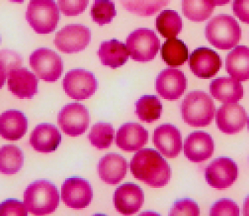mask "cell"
<instances>
[{
  "label": "cell",
  "mask_w": 249,
  "mask_h": 216,
  "mask_svg": "<svg viewBox=\"0 0 249 216\" xmlns=\"http://www.w3.org/2000/svg\"><path fill=\"white\" fill-rule=\"evenodd\" d=\"M233 10L241 22L249 24V0H234Z\"/></svg>",
  "instance_id": "obj_40"
},
{
  "label": "cell",
  "mask_w": 249,
  "mask_h": 216,
  "mask_svg": "<svg viewBox=\"0 0 249 216\" xmlns=\"http://www.w3.org/2000/svg\"><path fill=\"white\" fill-rule=\"evenodd\" d=\"M243 215L249 216V196L247 197L244 201V208H243Z\"/></svg>",
  "instance_id": "obj_42"
},
{
  "label": "cell",
  "mask_w": 249,
  "mask_h": 216,
  "mask_svg": "<svg viewBox=\"0 0 249 216\" xmlns=\"http://www.w3.org/2000/svg\"><path fill=\"white\" fill-rule=\"evenodd\" d=\"M63 88L74 100L83 101L91 97L98 89V81L89 71L77 69L66 73Z\"/></svg>",
  "instance_id": "obj_8"
},
{
  "label": "cell",
  "mask_w": 249,
  "mask_h": 216,
  "mask_svg": "<svg viewBox=\"0 0 249 216\" xmlns=\"http://www.w3.org/2000/svg\"><path fill=\"white\" fill-rule=\"evenodd\" d=\"M61 139V134L54 125L41 124L32 133L30 144L36 151L51 153L59 147Z\"/></svg>",
  "instance_id": "obj_24"
},
{
  "label": "cell",
  "mask_w": 249,
  "mask_h": 216,
  "mask_svg": "<svg viewBox=\"0 0 249 216\" xmlns=\"http://www.w3.org/2000/svg\"><path fill=\"white\" fill-rule=\"evenodd\" d=\"M9 1H11V2H14V3H22L24 2L25 0H9Z\"/></svg>",
  "instance_id": "obj_44"
},
{
  "label": "cell",
  "mask_w": 249,
  "mask_h": 216,
  "mask_svg": "<svg viewBox=\"0 0 249 216\" xmlns=\"http://www.w3.org/2000/svg\"><path fill=\"white\" fill-rule=\"evenodd\" d=\"M189 65L196 76L210 78L218 73L222 66V61L219 54L212 49L200 47L191 54Z\"/></svg>",
  "instance_id": "obj_14"
},
{
  "label": "cell",
  "mask_w": 249,
  "mask_h": 216,
  "mask_svg": "<svg viewBox=\"0 0 249 216\" xmlns=\"http://www.w3.org/2000/svg\"><path fill=\"white\" fill-rule=\"evenodd\" d=\"M58 3L65 16H77L87 8L89 0H58Z\"/></svg>",
  "instance_id": "obj_37"
},
{
  "label": "cell",
  "mask_w": 249,
  "mask_h": 216,
  "mask_svg": "<svg viewBox=\"0 0 249 216\" xmlns=\"http://www.w3.org/2000/svg\"><path fill=\"white\" fill-rule=\"evenodd\" d=\"M169 216H200V208L194 200L191 199H182L174 203L173 208L171 209Z\"/></svg>",
  "instance_id": "obj_35"
},
{
  "label": "cell",
  "mask_w": 249,
  "mask_h": 216,
  "mask_svg": "<svg viewBox=\"0 0 249 216\" xmlns=\"http://www.w3.org/2000/svg\"><path fill=\"white\" fill-rule=\"evenodd\" d=\"M93 192L89 182L79 177L65 180L61 187V198L65 205L73 209H84L92 200Z\"/></svg>",
  "instance_id": "obj_11"
},
{
  "label": "cell",
  "mask_w": 249,
  "mask_h": 216,
  "mask_svg": "<svg viewBox=\"0 0 249 216\" xmlns=\"http://www.w3.org/2000/svg\"><path fill=\"white\" fill-rule=\"evenodd\" d=\"M239 208L233 200L222 199L212 205L210 215L212 216H238Z\"/></svg>",
  "instance_id": "obj_36"
},
{
  "label": "cell",
  "mask_w": 249,
  "mask_h": 216,
  "mask_svg": "<svg viewBox=\"0 0 249 216\" xmlns=\"http://www.w3.org/2000/svg\"><path fill=\"white\" fill-rule=\"evenodd\" d=\"M215 117L219 130L230 135L243 130L248 121L245 109L236 103L221 106L217 110Z\"/></svg>",
  "instance_id": "obj_15"
},
{
  "label": "cell",
  "mask_w": 249,
  "mask_h": 216,
  "mask_svg": "<svg viewBox=\"0 0 249 216\" xmlns=\"http://www.w3.org/2000/svg\"><path fill=\"white\" fill-rule=\"evenodd\" d=\"M238 178V166L227 157H220L206 168V179L215 189L223 190L233 185Z\"/></svg>",
  "instance_id": "obj_12"
},
{
  "label": "cell",
  "mask_w": 249,
  "mask_h": 216,
  "mask_svg": "<svg viewBox=\"0 0 249 216\" xmlns=\"http://www.w3.org/2000/svg\"><path fill=\"white\" fill-rule=\"evenodd\" d=\"M0 43H1V37H0Z\"/></svg>",
  "instance_id": "obj_46"
},
{
  "label": "cell",
  "mask_w": 249,
  "mask_h": 216,
  "mask_svg": "<svg viewBox=\"0 0 249 216\" xmlns=\"http://www.w3.org/2000/svg\"><path fill=\"white\" fill-rule=\"evenodd\" d=\"M0 60L4 65L8 74L13 70L20 68L22 63L21 55L9 50H3L0 52Z\"/></svg>",
  "instance_id": "obj_39"
},
{
  "label": "cell",
  "mask_w": 249,
  "mask_h": 216,
  "mask_svg": "<svg viewBox=\"0 0 249 216\" xmlns=\"http://www.w3.org/2000/svg\"><path fill=\"white\" fill-rule=\"evenodd\" d=\"M241 35L240 26L230 15L220 14L215 16L206 25V39L219 50L233 48L240 41Z\"/></svg>",
  "instance_id": "obj_3"
},
{
  "label": "cell",
  "mask_w": 249,
  "mask_h": 216,
  "mask_svg": "<svg viewBox=\"0 0 249 216\" xmlns=\"http://www.w3.org/2000/svg\"><path fill=\"white\" fill-rule=\"evenodd\" d=\"M122 6L131 14L149 17L168 5L170 0H120Z\"/></svg>",
  "instance_id": "obj_32"
},
{
  "label": "cell",
  "mask_w": 249,
  "mask_h": 216,
  "mask_svg": "<svg viewBox=\"0 0 249 216\" xmlns=\"http://www.w3.org/2000/svg\"><path fill=\"white\" fill-rule=\"evenodd\" d=\"M225 68L230 75L238 81L249 79V48L239 46L229 53L225 60Z\"/></svg>",
  "instance_id": "obj_25"
},
{
  "label": "cell",
  "mask_w": 249,
  "mask_h": 216,
  "mask_svg": "<svg viewBox=\"0 0 249 216\" xmlns=\"http://www.w3.org/2000/svg\"><path fill=\"white\" fill-rule=\"evenodd\" d=\"M27 19L36 33L48 34L59 23V8L53 0H32L27 7Z\"/></svg>",
  "instance_id": "obj_5"
},
{
  "label": "cell",
  "mask_w": 249,
  "mask_h": 216,
  "mask_svg": "<svg viewBox=\"0 0 249 216\" xmlns=\"http://www.w3.org/2000/svg\"><path fill=\"white\" fill-rule=\"evenodd\" d=\"M231 0H213L214 6H223L230 3Z\"/></svg>",
  "instance_id": "obj_43"
},
{
  "label": "cell",
  "mask_w": 249,
  "mask_h": 216,
  "mask_svg": "<svg viewBox=\"0 0 249 216\" xmlns=\"http://www.w3.org/2000/svg\"><path fill=\"white\" fill-rule=\"evenodd\" d=\"M149 132L141 125L126 123L117 131L116 143L125 152L138 151L148 143Z\"/></svg>",
  "instance_id": "obj_20"
},
{
  "label": "cell",
  "mask_w": 249,
  "mask_h": 216,
  "mask_svg": "<svg viewBox=\"0 0 249 216\" xmlns=\"http://www.w3.org/2000/svg\"><path fill=\"white\" fill-rule=\"evenodd\" d=\"M126 160L118 154H108L101 159L98 163V174L104 182L117 185L123 180L127 173Z\"/></svg>",
  "instance_id": "obj_21"
},
{
  "label": "cell",
  "mask_w": 249,
  "mask_h": 216,
  "mask_svg": "<svg viewBox=\"0 0 249 216\" xmlns=\"http://www.w3.org/2000/svg\"><path fill=\"white\" fill-rule=\"evenodd\" d=\"M210 91L216 100L225 104L237 103L244 97V88L241 83L230 77H220L213 80Z\"/></svg>",
  "instance_id": "obj_23"
},
{
  "label": "cell",
  "mask_w": 249,
  "mask_h": 216,
  "mask_svg": "<svg viewBox=\"0 0 249 216\" xmlns=\"http://www.w3.org/2000/svg\"><path fill=\"white\" fill-rule=\"evenodd\" d=\"M130 171L136 179L155 188L165 186L171 179L170 166L155 149L136 153L130 162Z\"/></svg>",
  "instance_id": "obj_1"
},
{
  "label": "cell",
  "mask_w": 249,
  "mask_h": 216,
  "mask_svg": "<svg viewBox=\"0 0 249 216\" xmlns=\"http://www.w3.org/2000/svg\"><path fill=\"white\" fill-rule=\"evenodd\" d=\"M7 78L8 90L19 98H32L37 93V78L27 68L13 70Z\"/></svg>",
  "instance_id": "obj_19"
},
{
  "label": "cell",
  "mask_w": 249,
  "mask_h": 216,
  "mask_svg": "<svg viewBox=\"0 0 249 216\" xmlns=\"http://www.w3.org/2000/svg\"><path fill=\"white\" fill-rule=\"evenodd\" d=\"M30 65L39 78L46 82H55L62 74L63 61L60 55L48 48H40L30 56Z\"/></svg>",
  "instance_id": "obj_7"
},
{
  "label": "cell",
  "mask_w": 249,
  "mask_h": 216,
  "mask_svg": "<svg viewBox=\"0 0 249 216\" xmlns=\"http://www.w3.org/2000/svg\"><path fill=\"white\" fill-rule=\"evenodd\" d=\"M126 47L133 60L148 62L155 59L160 48V41L154 31L140 28L128 36Z\"/></svg>",
  "instance_id": "obj_6"
},
{
  "label": "cell",
  "mask_w": 249,
  "mask_h": 216,
  "mask_svg": "<svg viewBox=\"0 0 249 216\" xmlns=\"http://www.w3.org/2000/svg\"><path fill=\"white\" fill-rule=\"evenodd\" d=\"M27 118L22 111L8 110L0 115V135L7 141H18L27 132Z\"/></svg>",
  "instance_id": "obj_22"
},
{
  "label": "cell",
  "mask_w": 249,
  "mask_h": 216,
  "mask_svg": "<svg viewBox=\"0 0 249 216\" xmlns=\"http://www.w3.org/2000/svg\"><path fill=\"white\" fill-rule=\"evenodd\" d=\"M27 216V210L24 203L9 199L0 204V216Z\"/></svg>",
  "instance_id": "obj_38"
},
{
  "label": "cell",
  "mask_w": 249,
  "mask_h": 216,
  "mask_svg": "<svg viewBox=\"0 0 249 216\" xmlns=\"http://www.w3.org/2000/svg\"><path fill=\"white\" fill-rule=\"evenodd\" d=\"M116 15L115 4L109 0H96L91 8L92 20L100 26L110 23Z\"/></svg>",
  "instance_id": "obj_34"
},
{
  "label": "cell",
  "mask_w": 249,
  "mask_h": 216,
  "mask_svg": "<svg viewBox=\"0 0 249 216\" xmlns=\"http://www.w3.org/2000/svg\"><path fill=\"white\" fill-rule=\"evenodd\" d=\"M89 122V110L79 103L65 106L58 116V123L61 130L72 137L83 135L88 130Z\"/></svg>",
  "instance_id": "obj_9"
},
{
  "label": "cell",
  "mask_w": 249,
  "mask_h": 216,
  "mask_svg": "<svg viewBox=\"0 0 249 216\" xmlns=\"http://www.w3.org/2000/svg\"><path fill=\"white\" fill-rule=\"evenodd\" d=\"M7 76H8V73H7V71H6L5 67L3 65V63L1 62V60H0V90L4 85Z\"/></svg>",
  "instance_id": "obj_41"
},
{
  "label": "cell",
  "mask_w": 249,
  "mask_h": 216,
  "mask_svg": "<svg viewBox=\"0 0 249 216\" xmlns=\"http://www.w3.org/2000/svg\"><path fill=\"white\" fill-rule=\"evenodd\" d=\"M114 134L115 130L111 124L98 122L92 127L89 139L92 145L98 149H107L112 144Z\"/></svg>",
  "instance_id": "obj_33"
},
{
  "label": "cell",
  "mask_w": 249,
  "mask_h": 216,
  "mask_svg": "<svg viewBox=\"0 0 249 216\" xmlns=\"http://www.w3.org/2000/svg\"><path fill=\"white\" fill-rule=\"evenodd\" d=\"M156 28L162 37L175 38L181 31L182 20L177 12L164 10L156 19Z\"/></svg>",
  "instance_id": "obj_31"
},
{
  "label": "cell",
  "mask_w": 249,
  "mask_h": 216,
  "mask_svg": "<svg viewBox=\"0 0 249 216\" xmlns=\"http://www.w3.org/2000/svg\"><path fill=\"white\" fill-rule=\"evenodd\" d=\"M248 128H249V118L248 119Z\"/></svg>",
  "instance_id": "obj_45"
},
{
  "label": "cell",
  "mask_w": 249,
  "mask_h": 216,
  "mask_svg": "<svg viewBox=\"0 0 249 216\" xmlns=\"http://www.w3.org/2000/svg\"><path fill=\"white\" fill-rule=\"evenodd\" d=\"M143 192L141 187L134 183L120 186L114 194L115 207L120 213L129 216L140 211L143 205Z\"/></svg>",
  "instance_id": "obj_18"
},
{
  "label": "cell",
  "mask_w": 249,
  "mask_h": 216,
  "mask_svg": "<svg viewBox=\"0 0 249 216\" xmlns=\"http://www.w3.org/2000/svg\"><path fill=\"white\" fill-rule=\"evenodd\" d=\"M91 41L89 28L79 24L69 25L59 31L54 38V45L64 53L81 52Z\"/></svg>",
  "instance_id": "obj_10"
},
{
  "label": "cell",
  "mask_w": 249,
  "mask_h": 216,
  "mask_svg": "<svg viewBox=\"0 0 249 216\" xmlns=\"http://www.w3.org/2000/svg\"><path fill=\"white\" fill-rule=\"evenodd\" d=\"M24 204L35 216L52 213L60 204L56 186L47 180H38L28 186L24 192Z\"/></svg>",
  "instance_id": "obj_2"
},
{
  "label": "cell",
  "mask_w": 249,
  "mask_h": 216,
  "mask_svg": "<svg viewBox=\"0 0 249 216\" xmlns=\"http://www.w3.org/2000/svg\"><path fill=\"white\" fill-rule=\"evenodd\" d=\"M158 93L166 100L176 101L181 97L187 90V78L181 71L166 69L156 79Z\"/></svg>",
  "instance_id": "obj_13"
},
{
  "label": "cell",
  "mask_w": 249,
  "mask_h": 216,
  "mask_svg": "<svg viewBox=\"0 0 249 216\" xmlns=\"http://www.w3.org/2000/svg\"><path fill=\"white\" fill-rule=\"evenodd\" d=\"M214 153V141L212 135L204 131L190 134L184 143V154L193 162H202Z\"/></svg>",
  "instance_id": "obj_16"
},
{
  "label": "cell",
  "mask_w": 249,
  "mask_h": 216,
  "mask_svg": "<svg viewBox=\"0 0 249 216\" xmlns=\"http://www.w3.org/2000/svg\"><path fill=\"white\" fill-rule=\"evenodd\" d=\"M136 112L141 121L152 123L160 119L162 111V103L155 95H144L136 103Z\"/></svg>",
  "instance_id": "obj_30"
},
{
  "label": "cell",
  "mask_w": 249,
  "mask_h": 216,
  "mask_svg": "<svg viewBox=\"0 0 249 216\" xmlns=\"http://www.w3.org/2000/svg\"><path fill=\"white\" fill-rule=\"evenodd\" d=\"M182 13L193 22H204L214 11L213 0H182Z\"/></svg>",
  "instance_id": "obj_29"
},
{
  "label": "cell",
  "mask_w": 249,
  "mask_h": 216,
  "mask_svg": "<svg viewBox=\"0 0 249 216\" xmlns=\"http://www.w3.org/2000/svg\"><path fill=\"white\" fill-rule=\"evenodd\" d=\"M24 155L18 146L8 144L0 148V173L12 175L21 170Z\"/></svg>",
  "instance_id": "obj_28"
},
{
  "label": "cell",
  "mask_w": 249,
  "mask_h": 216,
  "mask_svg": "<svg viewBox=\"0 0 249 216\" xmlns=\"http://www.w3.org/2000/svg\"><path fill=\"white\" fill-rule=\"evenodd\" d=\"M98 54L103 65L117 69L127 62L130 53L124 44L113 39L101 44Z\"/></svg>",
  "instance_id": "obj_26"
},
{
  "label": "cell",
  "mask_w": 249,
  "mask_h": 216,
  "mask_svg": "<svg viewBox=\"0 0 249 216\" xmlns=\"http://www.w3.org/2000/svg\"><path fill=\"white\" fill-rule=\"evenodd\" d=\"M153 141L158 150L167 158H175L182 148L180 130L173 125H162L154 133Z\"/></svg>",
  "instance_id": "obj_17"
},
{
  "label": "cell",
  "mask_w": 249,
  "mask_h": 216,
  "mask_svg": "<svg viewBox=\"0 0 249 216\" xmlns=\"http://www.w3.org/2000/svg\"><path fill=\"white\" fill-rule=\"evenodd\" d=\"M214 111L212 97L202 91L190 92L181 103L182 119L192 126H207L214 119Z\"/></svg>",
  "instance_id": "obj_4"
},
{
  "label": "cell",
  "mask_w": 249,
  "mask_h": 216,
  "mask_svg": "<svg viewBox=\"0 0 249 216\" xmlns=\"http://www.w3.org/2000/svg\"><path fill=\"white\" fill-rule=\"evenodd\" d=\"M161 55L163 61L171 67L181 66L188 60V48L181 40L171 38L162 45Z\"/></svg>",
  "instance_id": "obj_27"
}]
</instances>
